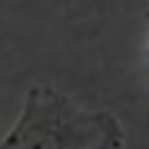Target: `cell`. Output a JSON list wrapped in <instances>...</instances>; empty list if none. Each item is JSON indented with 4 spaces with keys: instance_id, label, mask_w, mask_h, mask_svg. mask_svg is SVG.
Wrapping results in <instances>:
<instances>
[{
    "instance_id": "6da1fadb",
    "label": "cell",
    "mask_w": 149,
    "mask_h": 149,
    "mask_svg": "<svg viewBox=\"0 0 149 149\" xmlns=\"http://www.w3.org/2000/svg\"><path fill=\"white\" fill-rule=\"evenodd\" d=\"M126 131L107 110H86L52 86H31L0 149H123Z\"/></svg>"
}]
</instances>
